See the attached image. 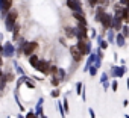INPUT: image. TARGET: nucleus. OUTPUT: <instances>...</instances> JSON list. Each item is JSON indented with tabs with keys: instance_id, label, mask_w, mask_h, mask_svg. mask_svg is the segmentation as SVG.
Here are the masks:
<instances>
[{
	"instance_id": "11",
	"label": "nucleus",
	"mask_w": 129,
	"mask_h": 118,
	"mask_svg": "<svg viewBox=\"0 0 129 118\" xmlns=\"http://www.w3.org/2000/svg\"><path fill=\"white\" fill-rule=\"evenodd\" d=\"M27 118H35V116H34V113H29V115H27Z\"/></svg>"
},
{
	"instance_id": "8",
	"label": "nucleus",
	"mask_w": 129,
	"mask_h": 118,
	"mask_svg": "<svg viewBox=\"0 0 129 118\" xmlns=\"http://www.w3.org/2000/svg\"><path fill=\"white\" fill-rule=\"evenodd\" d=\"M30 64H32L34 67L38 65V57H37V56H32V57H30Z\"/></svg>"
},
{
	"instance_id": "7",
	"label": "nucleus",
	"mask_w": 129,
	"mask_h": 118,
	"mask_svg": "<svg viewBox=\"0 0 129 118\" xmlns=\"http://www.w3.org/2000/svg\"><path fill=\"white\" fill-rule=\"evenodd\" d=\"M67 5H69V8H70V9H78V8H79V6H78V3H75L73 0H69Z\"/></svg>"
},
{
	"instance_id": "1",
	"label": "nucleus",
	"mask_w": 129,
	"mask_h": 118,
	"mask_svg": "<svg viewBox=\"0 0 129 118\" xmlns=\"http://www.w3.org/2000/svg\"><path fill=\"white\" fill-rule=\"evenodd\" d=\"M99 18H102V24L105 26V27H109L111 26V21H109V15H106L102 9L99 11Z\"/></svg>"
},
{
	"instance_id": "2",
	"label": "nucleus",
	"mask_w": 129,
	"mask_h": 118,
	"mask_svg": "<svg viewBox=\"0 0 129 118\" xmlns=\"http://www.w3.org/2000/svg\"><path fill=\"white\" fill-rule=\"evenodd\" d=\"M11 5H12V0H0V9H2L3 12L9 11Z\"/></svg>"
},
{
	"instance_id": "6",
	"label": "nucleus",
	"mask_w": 129,
	"mask_h": 118,
	"mask_svg": "<svg viewBox=\"0 0 129 118\" xmlns=\"http://www.w3.org/2000/svg\"><path fill=\"white\" fill-rule=\"evenodd\" d=\"M78 47H79V51H81L82 54H85V53L88 51V47H87V44H85L84 41H81V42L78 44Z\"/></svg>"
},
{
	"instance_id": "12",
	"label": "nucleus",
	"mask_w": 129,
	"mask_h": 118,
	"mask_svg": "<svg viewBox=\"0 0 129 118\" xmlns=\"http://www.w3.org/2000/svg\"><path fill=\"white\" fill-rule=\"evenodd\" d=\"M0 65H2V59H0Z\"/></svg>"
},
{
	"instance_id": "10",
	"label": "nucleus",
	"mask_w": 129,
	"mask_h": 118,
	"mask_svg": "<svg viewBox=\"0 0 129 118\" xmlns=\"http://www.w3.org/2000/svg\"><path fill=\"white\" fill-rule=\"evenodd\" d=\"M97 2H99V0H90V3H91V5H96Z\"/></svg>"
},
{
	"instance_id": "9",
	"label": "nucleus",
	"mask_w": 129,
	"mask_h": 118,
	"mask_svg": "<svg viewBox=\"0 0 129 118\" xmlns=\"http://www.w3.org/2000/svg\"><path fill=\"white\" fill-rule=\"evenodd\" d=\"M75 18H78L81 23H85V20H84V17H82L81 14H75Z\"/></svg>"
},
{
	"instance_id": "5",
	"label": "nucleus",
	"mask_w": 129,
	"mask_h": 118,
	"mask_svg": "<svg viewBox=\"0 0 129 118\" xmlns=\"http://www.w3.org/2000/svg\"><path fill=\"white\" fill-rule=\"evenodd\" d=\"M70 51H72V54H73V57L76 59V61H81V57H82V53H81V51H79L78 48L72 47V50H70Z\"/></svg>"
},
{
	"instance_id": "4",
	"label": "nucleus",
	"mask_w": 129,
	"mask_h": 118,
	"mask_svg": "<svg viewBox=\"0 0 129 118\" xmlns=\"http://www.w3.org/2000/svg\"><path fill=\"white\" fill-rule=\"evenodd\" d=\"M37 68L40 70V71H43V73H47V68H49V62H40L38 61V65H37Z\"/></svg>"
},
{
	"instance_id": "3",
	"label": "nucleus",
	"mask_w": 129,
	"mask_h": 118,
	"mask_svg": "<svg viewBox=\"0 0 129 118\" xmlns=\"http://www.w3.org/2000/svg\"><path fill=\"white\" fill-rule=\"evenodd\" d=\"M37 47H38V44H37V42H30V44H27V47L24 48V54H26V56H30V54H32V51H34Z\"/></svg>"
}]
</instances>
